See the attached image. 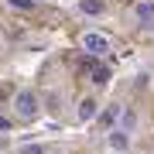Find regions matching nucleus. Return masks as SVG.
<instances>
[{
	"mask_svg": "<svg viewBox=\"0 0 154 154\" xmlns=\"http://www.w3.org/2000/svg\"><path fill=\"white\" fill-rule=\"evenodd\" d=\"M11 113H14V120H21V123H34L38 113H41V96L34 93L31 86L17 89L14 99H11Z\"/></svg>",
	"mask_w": 154,
	"mask_h": 154,
	"instance_id": "obj_1",
	"label": "nucleus"
},
{
	"mask_svg": "<svg viewBox=\"0 0 154 154\" xmlns=\"http://www.w3.org/2000/svg\"><path fill=\"white\" fill-rule=\"evenodd\" d=\"M79 48H82L86 55L99 58V55H106V51L113 48V41H110V34H103V31H82L79 34Z\"/></svg>",
	"mask_w": 154,
	"mask_h": 154,
	"instance_id": "obj_2",
	"label": "nucleus"
},
{
	"mask_svg": "<svg viewBox=\"0 0 154 154\" xmlns=\"http://www.w3.org/2000/svg\"><path fill=\"white\" fill-rule=\"evenodd\" d=\"M75 120H79V123H93V120H99V103H96V96H82V99H79Z\"/></svg>",
	"mask_w": 154,
	"mask_h": 154,
	"instance_id": "obj_3",
	"label": "nucleus"
},
{
	"mask_svg": "<svg viewBox=\"0 0 154 154\" xmlns=\"http://www.w3.org/2000/svg\"><path fill=\"white\" fill-rule=\"evenodd\" d=\"M134 17H137L140 28L154 31V0H137V4H134Z\"/></svg>",
	"mask_w": 154,
	"mask_h": 154,
	"instance_id": "obj_4",
	"label": "nucleus"
},
{
	"mask_svg": "<svg viewBox=\"0 0 154 154\" xmlns=\"http://www.w3.org/2000/svg\"><path fill=\"white\" fill-rule=\"evenodd\" d=\"M106 147L116 151V154H127V147H130V134L120 130V127H113V130H106Z\"/></svg>",
	"mask_w": 154,
	"mask_h": 154,
	"instance_id": "obj_5",
	"label": "nucleus"
},
{
	"mask_svg": "<svg viewBox=\"0 0 154 154\" xmlns=\"http://www.w3.org/2000/svg\"><path fill=\"white\" fill-rule=\"evenodd\" d=\"M120 113H123V106H120V103H113V106H106V110L99 113V123H103L106 130H113V127L120 123Z\"/></svg>",
	"mask_w": 154,
	"mask_h": 154,
	"instance_id": "obj_6",
	"label": "nucleus"
},
{
	"mask_svg": "<svg viewBox=\"0 0 154 154\" xmlns=\"http://www.w3.org/2000/svg\"><path fill=\"white\" fill-rule=\"evenodd\" d=\"M116 127H120V130H127V134H134V130H137V113H134L130 106H123V113H120V123H116Z\"/></svg>",
	"mask_w": 154,
	"mask_h": 154,
	"instance_id": "obj_7",
	"label": "nucleus"
},
{
	"mask_svg": "<svg viewBox=\"0 0 154 154\" xmlns=\"http://www.w3.org/2000/svg\"><path fill=\"white\" fill-rule=\"evenodd\" d=\"M79 11H82V14H93V17H99V14L106 11V4H103V0H79Z\"/></svg>",
	"mask_w": 154,
	"mask_h": 154,
	"instance_id": "obj_8",
	"label": "nucleus"
},
{
	"mask_svg": "<svg viewBox=\"0 0 154 154\" xmlns=\"http://www.w3.org/2000/svg\"><path fill=\"white\" fill-rule=\"evenodd\" d=\"M93 82L96 86H106V82H110V72H106V69H96L93 72Z\"/></svg>",
	"mask_w": 154,
	"mask_h": 154,
	"instance_id": "obj_9",
	"label": "nucleus"
},
{
	"mask_svg": "<svg viewBox=\"0 0 154 154\" xmlns=\"http://www.w3.org/2000/svg\"><path fill=\"white\" fill-rule=\"evenodd\" d=\"M7 4L17 7V11H31V7H34V0H7Z\"/></svg>",
	"mask_w": 154,
	"mask_h": 154,
	"instance_id": "obj_10",
	"label": "nucleus"
},
{
	"mask_svg": "<svg viewBox=\"0 0 154 154\" xmlns=\"http://www.w3.org/2000/svg\"><path fill=\"white\" fill-rule=\"evenodd\" d=\"M21 154H48V151H45V147H38V144H24V147H21Z\"/></svg>",
	"mask_w": 154,
	"mask_h": 154,
	"instance_id": "obj_11",
	"label": "nucleus"
},
{
	"mask_svg": "<svg viewBox=\"0 0 154 154\" xmlns=\"http://www.w3.org/2000/svg\"><path fill=\"white\" fill-rule=\"evenodd\" d=\"M0 134H11V116L0 113Z\"/></svg>",
	"mask_w": 154,
	"mask_h": 154,
	"instance_id": "obj_12",
	"label": "nucleus"
},
{
	"mask_svg": "<svg viewBox=\"0 0 154 154\" xmlns=\"http://www.w3.org/2000/svg\"><path fill=\"white\" fill-rule=\"evenodd\" d=\"M48 154H62V151H48Z\"/></svg>",
	"mask_w": 154,
	"mask_h": 154,
	"instance_id": "obj_13",
	"label": "nucleus"
},
{
	"mask_svg": "<svg viewBox=\"0 0 154 154\" xmlns=\"http://www.w3.org/2000/svg\"><path fill=\"white\" fill-rule=\"evenodd\" d=\"M0 51H4V41H0Z\"/></svg>",
	"mask_w": 154,
	"mask_h": 154,
	"instance_id": "obj_14",
	"label": "nucleus"
},
{
	"mask_svg": "<svg viewBox=\"0 0 154 154\" xmlns=\"http://www.w3.org/2000/svg\"><path fill=\"white\" fill-rule=\"evenodd\" d=\"M34 4H38V0H34Z\"/></svg>",
	"mask_w": 154,
	"mask_h": 154,
	"instance_id": "obj_15",
	"label": "nucleus"
},
{
	"mask_svg": "<svg viewBox=\"0 0 154 154\" xmlns=\"http://www.w3.org/2000/svg\"><path fill=\"white\" fill-rule=\"evenodd\" d=\"M0 154H4V151H0Z\"/></svg>",
	"mask_w": 154,
	"mask_h": 154,
	"instance_id": "obj_16",
	"label": "nucleus"
}]
</instances>
